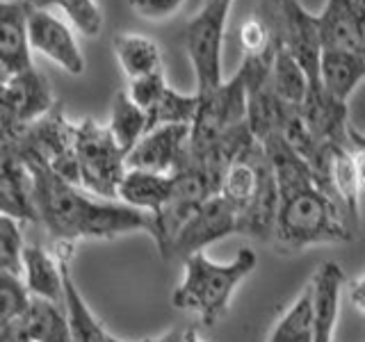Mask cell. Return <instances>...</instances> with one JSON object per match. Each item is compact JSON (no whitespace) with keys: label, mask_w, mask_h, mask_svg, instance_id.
<instances>
[{"label":"cell","mask_w":365,"mask_h":342,"mask_svg":"<svg viewBox=\"0 0 365 342\" xmlns=\"http://www.w3.org/2000/svg\"><path fill=\"white\" fill-rule=\"evenodd\" d=\"M269 157L279 185V212L274 244L285 254L308 247L345 244L354 237V226L340 205L319 190L306 160L279 133L260 142Z\"/></svg>","instance_id":"6da1fadb"},{"label":"cell","mask_w":365,"mask_h":342,"mask_svg":"<svg viewBox=\"0 0 365 342\" xmlns=\"http://www.w3.org/2000/svg\"><path fill=\"white\" fill-rule=\"evenodd\" d=\"M34 176L39 222L55 242L76 244L80 239H114L125 233L153 235V217L121 201L91 199L80 185L64 180L55 171L30 167Z\"/></svg>","instance_id":"7a4b0ae2"},{"label":"cell","mask_w":365,"mask_h":342,"mask_svg":"<svg viewBox=\"0 0 365 342\" xmlns=\"http://www.w3.org/2000/svg\"><path fill=\"white\" fill-rule=\"evenodd\" d=\"M185 262V279L171 294L176 311L190 313L203 326H215L228 313L233 292L258 265L254 249H240L237 256L228 262H215L199 251Z\"/></svg>","instance_id":"3957f363"},{"label":"cell","mask_w":365,"mask_h":342,"mask_svg":"<svg viewBox=\"0 0 365 342\" xmlns=\"http://www.w3.org/2000/svg\"><path fill=\"white\" fill-rule=\"evenodd\" d=\"M3 151L21 157L28 167H43L55 171L64 180L80 185L78 151H76V121H68L62 103L28 125L16 137L3 140Z\"/></svg>","instance_id":"277c9868"},{"label":"cell","mask_w":365,"mask_h":342,"mask_svg":"<svg viewBox=\"0 0 365 342\" xmlns=\"http://www.w3.org/2000/svg\"><path fill=\"white\" fill-rule=\"evenodd\" d=\"M76 151L80 187L103 201L119 199L121 180L128 171V153L117 144L108 125L89 117L76 121Z\"/></svg>","instance_id":"5b68a950"},{"label":"cell","mask_w":365,"mask_h":342,"mask_svg":"<svg viewBox=\"0 0 365 342\" xmlns=\"http://www.w3.org/2000/svg\"><path fill=\"white\" fill-rule=\"evenodd\" d=\"M231 5L233 0H205L182 30V43L194 71L197 94H208L224 85L222 48Z\"/></svg>","instance_id":"8992f818"},{"label":"cell","mask_w":365,"mask_h":342,"mask_svg":"<svg viewBox=\"0 0 365 342\" xmlns=\"http://www.w3.org/2000/svg\"><path fill=\"white\" fill-rule=\"evenodd\" d=\"M247 85L237 73L208 94H199V112L190 133V155L210 153L233 130L247 125Z\"/></svg>","instance_id":"52a82bcc"},{"label":"cell","mask_w":365,"mask_h":342,"mask_svg":"<svg viewBox=\"0 0 365 342\" xmlns=\"http://www.w3.org/2000/svg\"><path fill=\"white\" fill-rule=\"evenodd\" d=\"M60 100L53 96L51 83L37 66L9 80H3V103H0L3 140L16 137L28 125L37 123Z\"/></svg>","instance_id":"ba28073f"},{"label":"cell","mask_w":365,"mask_h":342,"mask_svg":"<svg viewBox=\"0 0 365 342\" xmlns=\"http://www.w3.org/2000/svg\"><path fill=\"white\" fill-rule=\"evenodd\" d=\"M237 233V210L224 197H212L194 212L171 239L165 260L190 258L220 239Z\"/></svg>","instance_id":"9c48e42d"},{"label":"cell","mask_w":365,"mask_h":342,"mask_svg":"<svg viewBox=\"0 0 365 342\" xmlns=\"http://www.w3.org/2000/svg\"><path fill=\"white\" fill-rule=\"evenodd\" d=\"M281 28L279 39L288 46L290 53L299 60L311 80V89L322 87L319 80V62H322V32H319L317 14H311L299 0H279Z\"/></svg>","instance_id":"30bf717a"},{"label":"cell","mask_w":365,"mask_h":342,"mask_svg":"<svg viewBox=\"0 0 365 342\" xmlns=\"http://www.w3.org/2000/svg\"><path fill=\"white\" fill-rule=\"evenodd\" d=\"M28 30H30V46L34 53L48 57L51 62L62 66L71 76L85 73V55L80 51L76 34L71 26L62 16H57L53 9L32 5Z\"/></svg>","instance_id":"8fae6325"},{"label":"cell","mask_w":365,"mask_h":342,"mask_svg":"<svg viewBox=\"0 0 365 342\" xmlns=\"http://www.w3.org/2000/svg\"><path fill=\"white\" fill-rule=\"evenodd\" d=\"M192 125H160L128 153V169L174 176L190 157Z\"/></svg>","instance_id":"7c38bea8"},{"label":"cell","mask_w":365,"mask_h":342,"mask_svg":"<svg viewBox=\"0 0 365 342\" xmlns=\"http://www.w3.org/2000/svg\"><path fill=\"white\" fill-rule=\"evenodd\" d=\"M32 0H3L0 3V68L3 80L14 78L28 68H34L30 46Z\"/></svg>","instance_id":"4fadbf2b"},{"label":"cell","mask_w":365,"mask_h":342,"mask_svg":"<svg viewBox=\"0 0 365 342\" xmlns=\"http://www.w3.org/2000/svg\"><path fill=\"white\" fill-rule=\"evenodd\" d=\"M313 296V331L315 342H334L338 315H340V296L345 288V269L338 262L324 260L308 281Z\"/></svg>","instance_id":"5bb4252c"},{"label":"cell","mask_w":365,"mask_h":342,"mask_svg":"<svg viewBox=\"0 0 365 342\" xmlns=\"http://www.w3.org/2000/svg\"><path fill=\"white\" fill-rule=\"evenodd\" d=\"M0 210L21 224L39 222L37 199H34V176L21 157L3 151L0 165Z\"/></svg>","instance_id":"9a60e30c"},{"label":"cell","mask_w":365,"mask_h":342,"mask_svg":"<svg viewBox=\"0 0 365 342\" xmlns=\"http://www.w3.org/2000/svg\"><path fill=\"white\" fill-rule=\"evenodd\" d=\"M324 51H354L363 55V21L359 0H327L317 14Z\"/></svg>","instance_id":"2e32d148"},{"label":"cell","mask_w":365,"mask_h":342,"mask_svg":"<svg viewBox=\"0 0 365 342\" xmlns=\"http://www.w3.org/2000/svg\"><path fill=\"white\" fill-rule=\"evenodd\" d=\"M21 276L32 296L64 304V258L57 251L51 254L41 244H28Z\"/></svg>","instance_id":"e0dca14e"},{"label":"cell","mask_w":365,"mask_h":342,"mask_svg":"<svg viewBox=\"0 0 365 342\" xmlns=\"http://www.w3.org/2000/svg\"><path fill=\"white\" fill-rule=\"evenodd\" d=\"M71 249L73 244L68 242H55V251L64 258V311L68 315V326H71V342H110L112 336L91 313V308L73 281L71 269H68Z\"/></svg>","instance_id":"ac0fdd59"},{"label":"cell","mask_w":365,"mask_h":342,"mask_svg":"<svg viewBox=\"0 0 365 342\" xmlns=\"http://www.w3.org/2000/svg\"><path fill=\"white\" fill-rule=\"evenodd\" d=\"M329 192L345 214L349 217L351 226L356 228L361 217V180L356 171V157H354L351 144H334L329 169Z\"/></svg>","instance_id":"d6986e66"},{"label":"cell","mask_w":365,"mask_h":342,"mask_svg":"<svg viewBox=\"0 0 365 342\" xmlns=\"http://www.w3.org/2000/svg\"><path fill=\"white\" fill-rule=\"evenodd\" d=\"M319 80L331 98L347 103L365 80V57L354 51L329 48L322 53L319 62Z\"/></svg>","instance_id":"ffe728a7"},{"label":"cell","mask_w":365,"mask_h":342,"mask_svg":"<svg viewBox=\"0 0 365 342\" xmlns=\"http://www.w3.org/2000/svg\"><path fill=\"white\" fill-rule=\"evenodd\" d=\"M171 176L153 174V171L128 169L119 187V201L142 210L151 217H158L169 201Z\"/></svg>","instance_id":"44dd1931"},{"label":"cell","mask_w":365,"mask_h":342,"mask_svg":"<svg viewBox=\"0 0 365 342\" xmlns=\"http://www.w3.org/2000/svg\"><path fill=\"white\" fill-rule=\"evenodd\" d=\"M112 48H114V55H117V62L121 66L123 76L128 80L142 78L155 71H165L160 46L151 37H146V34L119 32L117 37L112 39Z\"/></svg>","instance_id":"7402d4cb"},{"label":"cell","mask_w":365,"mask_h":342,"mask_svg":"<svg viewBox=\"0 0 365 342\" xmlns=\"http://www.w3.org/2000/svg\"><path fill=\"white\" fill-rule=\"evenodd\" d=\"M269 87L279 100H283L285 105H292V108H302L308 98V91H311L308 73L304 71L299 60L290 53V48L281 39L277 41V55H274Z\"/></svg>","instance_id":"603a6c76"},{"label":"cell","mask_w":365,"mask_h":342,"mask_svg":"<svg viewBox=\"0 0 365 342\" xmlns=\"http://www.w3.org/2000/svg\"><path fill=\"white\" fill-rule=\"evenodd\" d=\"M21 319L32 342H71L68 315L62 311L60 304L32 296L28 311Z\"/></svg>","instance_id":"cb8c5ba5"},{"label":"cell","mask_w":365,"mask_h":342,"mask_svg":"<svg viewBox=\"0 0 365 342\" xmlns=\"http://www.w3.org/2000/svg\"><path fill=\"white\" fill-rule=\"evenodd\" d=\"M108 128L125 153H130L148 133L146 112L137 105V103H133L128 91H117V94H114Z\"/></svg>","instance_id":"d4e9b609"},{"label":"cell","mask_w":365,"mask_h":342,"mask_svg":"<svg viewBox=\"0 0 365 342\" xmlns=\"http://www.w3.org/2000/svg\"><path fill=\"white\" fill-rule=\"evenodd\" d=\"M267 342H315L313 296L308 285L292 301V306L285 308V313L277 319Z\"/></svg>","instance_id":"484cf974"},{"label":"cell","mask_w":365,"mask_h":342,"mask_svg":"<svg viewBox=\"0 0 365 342\" xmlns=\"http://www.w3.org/2000/svg\"><path fill=\"white\" fill-rule=\"evenodd\" d=\"M199 112V94H180L174 87H167L155 105L146 112L148 133L160 125H192Z\"/></svg>","instance_id":"4316f807"},{"label":"cell","mask_w":365,"mask_h":342,"mask_svg":"<svg viewBox=\"0 0 365 342\" xmlns=\"http://www.w3.org/2000/svg\"><path fill=\"white\" fill-rule=\"evenodd\" d=\"M34 7L62 9L66 19L73 23L78 32L85 37H98L103 28V14L96 0H32Z\"/></svg>","instance_id":"83f0119b"},{"label":"cell","mask_w":365,"mask_h":342,"mask_svg":"<svg viewBox=\"0 0 365 342\" xmlns=\"http://www.w3.org/2000/svg\"><path fill=\"white\" fill-rule=\"evenodd\" d=\"M32 301L26 283L21 276L9 271H0V324H7L11 319L23 317Z\"/></svg>","instance_id":"f1b7e54d"},{"label":"cell","mask_w":365,"mask_h":342,"mask_svg":"<svg viewBox=\"0 0 365 342\" xmlns=\"http://www.w3.org/2000/svg\"><path fill=\"white\" fill-rule=\"evenodd\" d=\"M26 242H23L21 222L3 217L0 219V271H9L21 276L23 274V254H26Z\"/></svg>","instance_id":"f546056e"},{"label":"cell","mask_w":365,"mask_h":342,"mask_svg":"<svg viewBox=\"0 0 365 342\" xmlns=\"http://www.w3.org/2000/svg\"><path fill=\"white\" fill-rule=\"evenodd\" d=\"M277 32L260 16H249L240 26V46L245 55H267L277 51Z\"/></svg>","instance_id":"4dcf8cb0"},{"label":"cell","mask_w":365,"mask_h":342,"mask_svg":"<svg viewBox=\"0 0 365 342\" xmlns=\"http://www.w3.org/2000/svg\"><path fill=\"white\" fill-rule=\"evenodd\" d=\"M167 87L169 85L165 80V71H155V73L128 80V89H125V91H128V96L133 98V103H137V105H140L144 112H148L160 100V96L165 94Z\"/></svg>","instance_id":"1f68e13d"},{"label":"cell","mask_w":365,"mask_h":342,"mask_svg":"<svg viewBox=\"0 0 365 342\" xmlns=\"http://www.w3.org/2000/svg\"><path fill=\"white\" fill-rule=\"evenodd\" d=\"M130 9L146 21H165L187 5V0H128Z\"/></svg>","instance_id":"d6a6232c"},{"label":"cell","mask_w":365,"mask_h":342,"mask_svg":"<svg viewBox=\"0 0 365 342\" xmlns=\"http://www.w3.org/2000/svg\"><path fill=\"white\" fill-rule=\"evenodd\" d=\"M0 342H32L23 319H11L7 324H0Z\"/></svg>","instance_id":"836d02e7"},{"label":"cell","mask_w":365,"mask_h":342,"mask_svg":"<svg viewBox=\"0 0 365 342\" xmlns=\"http://www.w3.org/2000/svg\"><path fill=\"white\" fill-rule=\"evenodd\" d=\"M349 301L365 315V274L349 285Z\"/></svg>","instance_id":"e575fe53"},{"label":"cell","mask_w":365,"mask_h":342,"mask_svg":"<svg viewBox=\"0 0 365 342\" xmlns=\"http://www.w3.org/2000/svg\"><path fill=\"white\" fill-rule=\"evenodd\" d=\"M354 148V146H351ZM354 157H356V171H359V180H361V190L365 194V151L363 148H354Z\"/></svg>","instance_id":"d590c367"},{"label":"cell","mask_w":365,"mask_h":342,"mask_svg":"<svg viewBox=\"0 0 365 342\" xmlns=\"http://www.w3.org/2000/svg\"><path fill=\"white\" fill-rule=\"evenodd\" d=\"M349 144L354 148H363V151H365V135L354 128V125H349Z\"/></svg>","instance_id":"8d00e7d4"},{"label":"cell","mask_w":365,"mask_h":342,"mask_svg":"<svg viewBox=\"0 0 365 342\" xmlns=\"http://www.w3.org/2000/svg\"><path fill=\"white\" fill-rule=\"evenodd\" d=\"M182 342H208V340L201 338L197 328H182Z\"/></svg>","instance_id":"74e56055"},{"label":"cell","mask_w":365,"mask_h":342,"mask_svg":"<svg viewBox=\"0 0 365 342\" xmlns=\"http://www.w3.org/2000/svg\"><path fill=\"white\" fill-rule=\"evenodd\" d=\"M110 342H125V340H119V338H114V336H112ZM142 342H148V340H142Z\"/></svg>","instance_id":"f35d334b"},{"label":"cell","mask_w":365,"mask_h":342,"mask_svg":"<svg viewBox=\"0 0 365 342\" xmlns=\"http://www.w3.org/2000/svg\"><path fill=\"white\" fill-rule=\"evenodd\" d=\"M359 3H365V0H359Z\"/></svg>","instance_id":"ab89813d"}]
</instances>
